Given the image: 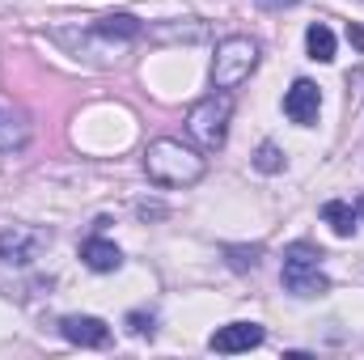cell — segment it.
Listing matches in <instances>:
<instances>
[{"instance_id":"obj_1","label":"cell","mask_w":364,"mask_h":360,"mask_svg":"<svg viewBox=\"0 0 364 360\" xmlns=\"http://www.w3.org/2000/svg\"><path fill=\"white\" fill-rule=\"evenodd\" d=\"M203 170L208 162L195 149H186L182 140H153L144 153V174L161 186H191L203 179Z\"/></svg>"},{"instance_id":"obj_2","label":"cell","mask_w":364,"mask_h":360,"mask_svg":"<svg viewBox=\"0 0 364 360\" xmlns=\"http://www.w3.org/2000/svg\"><path fill=\"white\" fill-rule=\"evenodd\" d=\"M322 250L314 242H292L284 250V268H279V284L292 292V297H322L331 288L326 271H322Z\"/></svg>"},{"instance_id":"obj_3","label":"cell","mask_w":364,"mask_h":360,"mask_svg":"<svg viewBox=\"0 0 364 360\" xmlns=\"http://www.w3.org/2000/svg\"><path fill=\"white\" fill-rule=\"evenodd\" d=\"M255 68H259V43L255 38L233 34V38L216 43V55H212V85L216 90H237L242 81H250Z\"/></svg>"},{"instance_id":"obj_4","label":"cell","mask_w":364,"mask_h":360,"mask_svg":"<svg viewBox=\"0 0 364 360\" xmlns=\"http://www.w3.org/2000/svg\"><path fill=\"white\" fill-rule=\"evenodd\" d=\"M229 115H233V97H229L225 90H216V93H208L203 102L191 106L186 132H191L203 149H220L225 136H229Z\"/></svg>"},{"instance_id":"obj_5","label":"cell","mask_w":364,"mask_h":360,"mask_svg":"<svg viewBox=\"0 0 364 360\" xmlns=\"http://www.w3.org/2000/svg\"><path fill=\"white\" fill-rule=\"evenodd\" d=\"M47 242H51V233H47V229L13 225V229H4V233H0V259H4V263L26 268V263H34V259H38V250H43Z\"/></svg>"},{"instance_id":"obj_6","label":"cell","mask_w":364,"mask_h":360,"mask_svg":"<svg viewBox=\"0 0 364 360\" xmlns=\"http://www.w3.org/2000/svg\"><path fill=\"white\" fill-rule=\"evenodd\" d=\"M263 339H267V331H263L259 322H229V327H220V331L208 339V348L233 356V352H250V348H259Z\"/></svg>"},{"instance_id":"obj_7","label":"cell","mask_w":364,"mask_h":360,"mask_svg":"<svg viewBox=\"0 0 364 360\" xmlns=\"http://www.w3.org/2000/svg\"><path fill=\"white\" fill-rule=\"evenodd\" d=\"M318 110H322V90L314 85V81H292V90L284 93V115L292 119V123H301V127H309V123H318Z\"/></svg>"},{"instance_id":"obj_8","label":"cell","mask_w":364,"mask_h":360,"mask_svg":"<svg viewBox=\"0 0 364 360\" xmlns=\"http://www.w3.org/2000/svg\"><path fill=\"white\" fill-rule=\"evenodd\" d=\"M60 335L68 344H81V348H106L110 344V327L102 318H90V314H68L60 318Z\"/></svg>"},{"instance_id":"obj_9","label":"cell","mask_w":364,"mask_h":360,"mask_svg":"<svg viewBox=\"0 0 364 360\" xmlns=\"http://www.w3.org/2000/svg\"><path fill=\"white\" fill-rule=\"evenodd\" d=\"M81 259H85L90 271H114L123 263V250L114 242H106V238H85L81 242Z\"/></svg>"},{"instance_id":"obj_10","label":"cell","mask_w":364,"mask_h":360,"mask_svg":"<svg viewBox=\"0 0 364 360\" xmlns=\"http://www.w3.org/2000/svg\"><path fill=\"white\" fill-rule=\"evenodd\" d=\"M140 21L132 17V13H110V17H102V21H93V34L97 38H114V43H132V38H140Z\"/></svg>"},{"instance_id":"obj_11","label":"cell","mask_w":364,"mask_h":360,"mask_svg":"<svg viewBox=\"0 0 364 360\" xmlns=\"http://www.w3.org/2000/svg\"><path fill=\"white\" fill-rule=\"evenodd\" d=\"M322 221H326L339 238H352V233H356V208H352L348 199H331V203H322Z\"/></svg>"},{"instance_id":"obj_12","label":"cell","mask_w":364,"mask_h":360,"mask_svg":"<svg viewBox=\"0 0 364 360\" xmlns=\"http://www.w3.org/2000/svg\"><path fill=\"white\" fill-rule=\"evenodd\" d=\"M305 47H309V60H318V64H331L335 60V34L322 21H314L305 30Z\"/></svg>"},{"instance_id":"obj_13","label":"cell","mask_w":364,"mask_h":360,"mask_svg":"<svg viewBox=\"0 0 364 360\" xmlns=\"http://www.w3.org/2000/svg\"><path fill=\"white\" fill-rule=\"evenodd\" d=\"M255 170H263V174H279L284 170V153H279V144H259V153H255Z\"/></svg>"},{"instance_id":"obj_14","label":"cell","mask_w":364,"mask_h":360,"mask_svg":"<svg viewBox=\"0 0 364 360\" xmlns=\"http://www.w3.org/2000/svg\"><path fill=\"white\" fill-rule=\"evenodd\" d=\"M259 255H263V246H229L225 250V259H229V268L233 271H250V268H259Z\"/></svg>"},{"instance_id":"obj_15","label":"cell","mask_w":364,"mask_h":360,"mask_svg":"<svg viewBox=\"0 0 364 360\" xmlns=\"http://www.w3.org/2000/svg\"><path fill=\"white\" fill-rule=\"evenodd\" d=\"M127 327L136 335H153V314H127Z\"/></svg>"},{"instance_id":"obj_16","label":"cell","mask_w":364,"mask_h":360,"mask_svg":"<svg viewBox=\"0 0 364 360\" xmlns=\"http://www.w3.org/2000/svg\"><path fill=\"white\" fill-rule=\"evenodd\" d=\"M348 38H352V43L364 51V26H356V21H352V26H348Z\"/></svg>"},{"instance_id":"obj_17","label":"cell","mask_w":364,"mask_h":360,"mask_svg":"<svg viewBox=\"0 0 364 360\" xmlns=\"http://www.w3.org/2000/svg\"><path fill=\"white\" fill-rule=\"evenodd\" d=\"M259 4H267V9H279V4H296V0H259Z\"/></svg>"},{"instance_id":"obj_18","label":"cell","mask_w":364,"mask_h":360,"mask_svg":"<svg viewBox=\"0 0 364 360\" xmlns=\"http://www.w3.org/2000/svg\"><path fill=\"white\" fill-rule=\"evenodd\" d=\"M360 212H364V199H360Z\"/></svg>"}]
</instances>
